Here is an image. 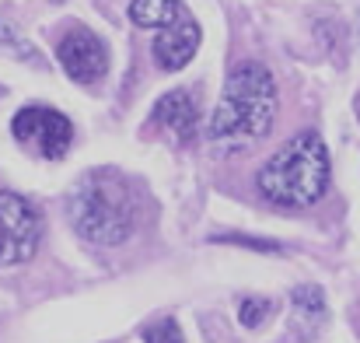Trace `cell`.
<instances>
[{"label":"cell","instance_id":"obj_3","mask_svg":"<svg viewBox=\"0 0 360 343\" xmlns=\"http://www.w3.org/2000/svg\"><path fill=\"white\" fill-rule=\"evenodd\" d=\"M67 214L74 231L91 245H122L136 225L133 193L112 168H95L81 175V182L67 197Z\"/></svg>","mask_w":360,"mask_h":343},{"label":"cell","instance_id":"obj_13","mask_svg":"<svg viewBox=\"0 0 360 343\" xmlns=\"http://www.w3.org/2000/svg\"><path fill=\"white\" fill-rule=\"evenodd\" d=\"M0 46L4 49H11V53H18V56H25V60H35V53H32V46L7 25V21H0Z\"/></svg>","mask_w":360,"mask_h":343},{"label":"cell","instance_id":"obj_2","mask_svg":"<svg viewBox=\"0 0 360 343\" xmlns=\"http://www.w3.org/2000/svg\"><path fill=\"white\" fill-rule=\"evenodd\" d=\"M255 189L273 207L301 211L326 197L329 189V151L315 130L290 137L266 165L255 172Z\"/></svg>","mask_w":360,"mask_h":343},{"label":"cell","instance_id":"obj_8","mask_svg":"<svg viewBox=\"0 0 360 343\" xmlns=\"http://www.w3.org/2000/svg\"><path fill=\"white\" fill-rule=\"evenodd\" d=\"M154 123H161L165 130H172L182 144H189L200 130V109L196 99L186 88H175L168 95H161V102L154 106Z\"/></svg>","mask_w":360,"mask_h":343},{"label":"cell","instance_id":"obj_1","mask_svg":"<svg viewBox=\"0 0 360 343\" xmlns=\"http://www.w3.org/2000/svg\"><path fill=\"white\" fill-rule=\"evenodd\" d=\"M273 119H276V81L262 63L248 60L228 74L221 102L207 123V140L221 154H238L269 133Z\"/></svg>","mask_w":360,"mask_h":343},{"label":"cell","instance_id":"obj_14","mask_svg":"<svg viewBox=\"0 0 360 343\" xmlns=\"http://www.w3.org/2000/svg\"><path fill=\"white\" fill-rule=\"evenodd\" d=\"M56 4H63V0H56Z\"/></svg>","mask_w":360,"mask_h":343},{"label":"cell","instance_id":"obj_6","mask_svg":"<svg viewBox=\"0 0 360 343\" xmlns=\"http://www.w3.org/2000/svg\"><path fill=\"white\" fill-rule=\"evenodd\" d=\"M56 60H60V67H63L77 85H95V81L105 74V67H109V53H105L102 39H98L91 28H84V25L70 28V32L60 39Z\"/></svg>","mask_w":360,"mask_h":343},{"label":"cell","instance_id":"obj_9","mask_svg":"<svg viewBox=\"0 0 360 343\" xmlns=\"http://www.w3.org/2000/svg\"><path fill=\"white\" fill-rule=\"evenodd\" d=\"M182 0H133L129 4V21L136 28H165L182 14Z\"/></svg>","mask_w":360,"mask_h":343},{"label":"cell","instance_id":"obj_11","mask_svg":"<svg viewBox=\"0 0 360 343\" xmlns=\"http://www.w3.org/2000/svg\"><path fill=\"white\" fill-rule=\"evenodd\" d=\"M273 312H276V301H269V298H245L238 305V319H241V326H248V330H255Z\"/></svg>","mask_w":360,"mask_h":343},{"label":"cell","instance_id":"obj_4","mask_svg":"<svg viewBox=\"0 0 360 343\" xmlns=\"http://www.w3.org/2000/svg\"><path fill=\"white\" fill-rule=\"evenodd\" d=\"M11 133L21 147L46 161H60L74 144V123L49 106H25L11 119Z\"/></svg>","mask_w":360,"mask_h":343},{"label":"cell","instance_id":"obj_12","mask_svg":"<svg viewBox=\"0 0 360 343\" xmlns=\"http://www.w3.org/2000/svg\"><path fill=\"white\" fill-rule=\"evenodd\" d=\"M143 343H186V340H182V330H179L175 319H161V323L143 330Z\"/></svg>","mask_w":360,"mask_h":343},{"label":"cell","instance_id":"obj_10","mask_svg":"<svg viewBox=\"0 0 360 343\" xmlns=\"http://www.w3.org/2000/svg\"><path fill=\"white\" fill-rule=\"evenodd\" d=\"M290 301H294V319L304 323L308 330H315L326 319V294H322V287L301 284V287L290 291Z\"/></svg>","mask_w":360,"mask_h":343},{"label":"cell","instance_id":"obj_5","mask_svg":"<svg viewBox=\"0 0 360 343\" xmlns=\"http://www.w3.org/2000/svg\"><path fill=\"white\" fill-rule=\"evenodd\" d=\"M42 242V218L39 211L11 193L0 189V266H21L35 256Z\"/></svg>","mask_w":360,"mask_h":343},{"label":"cell","instance_id":"obj_7","mask_svg":"<svg viewBox=\"0 0 360 343\" xmlns=\"http://www.w3.org/2000/svg\"><path fill=\"white\" fill-rule=\"evenodd\" d=\"M200 39H203L200 25L193 21L189 11H182V14H179L172 25H165V28L158 32V39H154V60H158V67H161V70H182V67L196 56Z\"/></svg>","mask_w":360,"mask_h":343}]
</instances>
